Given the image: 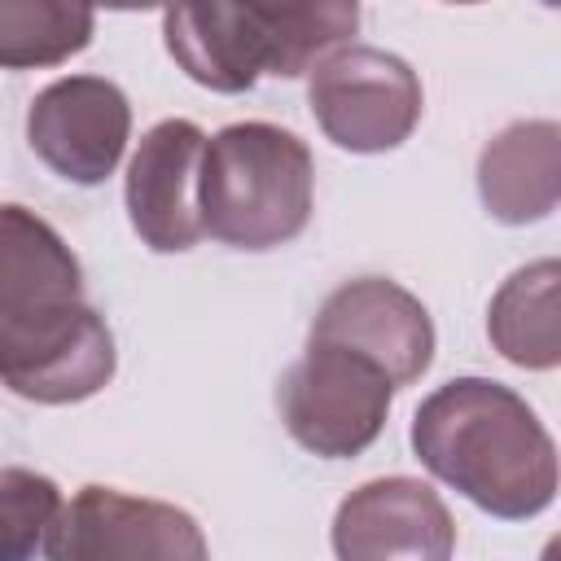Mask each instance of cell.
<instances>
[{
	"label": "cell",
	"mask_w": 561,
	"mask_h": 561,
	"mask_svg": "<svg viewBox=\"0 0 561 561\" xmlns=\"http://www.w3.org/2000/svg\"><path fill=\"white\" fill-rule=\"evenodd\" d=\"M416 460L500 522L539 517L557 495V447L535 408L491 381L451 377L412 416Z\"/></svg>",
	"instance_id": "obj_1"
},
{
	"label": "cell",
	"mask_w": 561,
	"mask_h": 561,
	"mask_svg": "<svg viewBox=\"0 0 561 561\" xmlns=\"http://www.w3.org/2000/svg\"><path fill=\"white\" fill-rule=\"evenodd\" d=\"M390 399L394 386L377 364L329 342H307L276 390L289 438L320 460H351L368 451L386 430Z\"/></svg>",
	"instance_id": "obj_4"
},
{
	"label": "cell",
	"mask_w": 561,
	"mask_h": 561,
	"mask_svg": "<svg viewBox=\"0 0 561 561\" xmlns=\"http://www.w3.org/2000/svg\"><path fill=\"white\" fill-rule=\"evenodd\" d=\"M557 259H539L517 267L486 307L491 346L517 368H557L561 359V329H557Z\"/></svg>",
	"instance_id": "obj_14"
},
{
	"label": "cell",
	"mask_w": 561,
	"mask_h": 561,
	"mask_svg": "<svg viewBox=\"0 0 561 561\" xmlns=\"http://www.w3.org/2000/svg\"><path fill=\"white\" fill-rule=\"evenodd\" d=\"M202 149L206 131L188 118H162L153 123L131 162H127V219L136 237L158 254H184L202 241V215H197V175H202Z\"/></svg>",
	"instance_id": "obj_11"
},
{
	"label": "cell",
	"mask_w": 561,
	"mask_h": 561,
	"mask_svg": "<svg viewBox=\"0 0 561 561\" xmlns=\"http://www.w3.org/2000/svg\"><path fill=\"white\" fill-rule=\"evenodd\" d=\"M307 342H329L377 364L390 386H412L434 364V320L416 294L386 276H359L337 285L316 320Z\"/></svg>",
	"instance_id": "obj_9"
},
{
	"label": "cell",
	"mask_w": 561,
	"mask_h": 561,
	"mask_svg": "<svg viewBox=\"0 0 561 561\" xmlns=\"http://www.w3.org/2000/svg\"><path fill=\"white\" fill-rule=\"evenodd\" d=\"M307 75V105L320 131L346 153H390L421 123V79L386 48L342 44Z\"/></svg>",
	"instance_id": "obj_5"
},
{
	"label": "cell",
	"mask_w": 561,
	"mask_h": 561,
	"mask_svg": "<svg viewBox=\"0 0 561 561\" xmlns=\"http://www.w3.org/2000/svg\"><path fill=\"white\" fill-rule=\"evenodd\" d=\"M83 302V267L61 232L35 210L0 206V333L53 307Z\"/></svg>",
	"instance_id": "obj_12"
},
{
	"label": "cell",
	"mask_w": 561,
	"mask_h": 561,
	"mask_svg": "<svg viewBox=\"0 0 561 561\" xmlns=\"http://www.w3.org/2000/svg\"><path fill=\"white\" fill-rule=\"evenodd\" d=\"M316 202L311 149L276 123H228L202 149V237L232 250L289 245Z\"/></svg>",
	"instance_id": "obj_3"
},
{
	"label": "cell",
	"mask_w": 561,
	"mask_h": 561,
	"mask_svg": "<svg viewBox=\"0 0 561 561\" xmlns=\"http://www.w3.org/2000/svg\"><path fill=\"white\" fill-rule=\"evenodd\" d=\"M131 136V105L114 79L101 75H66L35 92L26 110V140L35 158L70 180V184H101L114 175Z\"/></svg>",
	"instance_id": "obj_8"
},
{
	"label": "cell",
	"mask_w": 561,
	"mask_h": 561,
	"mask_svg": "<svg viewBox=\"0 0 561 561\" xmlns=\"http://www.w3.org/2000/svg\"><path fill=\"white\" fill-rule=\"evenodd\" d=\"M44 561H210V548L193 513L92 482L57 508Z\"/></svg>",
	"instance_id": "obj_6"
},
{
	"label": "cell",
	"mask_w": 561,
	"mask_h": 561,
	"mask_svg": "<svg viewBox=\"0 0 561 561\" xmlns=\"http://www.w3.org/2000/svg\"><path fill=\"white\" fill-rule=\"evenodd\" d=\"M114 364V333L88 302L53 307L0 333V386L31 403L92 399L110 386Z\"/></svg>",
	"instance_id": "obj_7"
},
{
	"label": "cell",
	"mask_w": 561,
	"mask_h": 561,
	"mask_svg": "<svg viewBox=\"0 0 561 561\" xmlns=\"http://www.w3.org/2000/svg\"><path fill=\"white\" fill-rule=\"evenodd\" d=\"M337 561H451L456 522L438 491L421 478H373L333 513Z\"/></svg>",
	"instance_id": "obj_10"
},
{
	"label": "cell",
	"mask_w": 561,
	"mask_h": 561,
	"mask_svg": "<svg viewBox=\"0 0 561 561\" xmlns=\"http://www.w3.org/2000/svg\"><path fill=\"white\" fill-rule=\"evenodd\" d=\"M96 13L70 0H0V70L61 66L92 44Z\"/></svg>",
	"instance_id": "obj_15"
},
{
	"label": "cell",
	"mask_w": 561,
	"mask_h": 561,
	"mask_svg": "<svg viewBox=\"0 0 561 561\" xmlns=\"http://www.w3.org/2000/svg\"><path fill=\"white\" fill-rule=\"evenodd\" d=\"M478 193L500 224H539L561 197V127L552 118L508 123L478 158Z\"/></svg>",
	"instance_id": "obj_13"
},
{
	"label": "cell",
	"mask_w": 561,
	"mask_h": 561,
	"mask_svg": "<svg viewBox=\"0 0 561 561\" xmlns=\"http://www.w3.org/2000/svg\"><path fill=\"white\" fill-rule=\"evenodd\" d=\"M359 26V4H171L162 9V39L175 66L210 92H245L259 75L298 79L320 57L342 48Z\"/></svg>",
	"instance_id": "obj_2"
},
{
	"label": "cell",
	"mask_w": 561,
	"mask_h": 561,
	"mask_svg": "<svg viewBox=\"0 0 561 561\" xmlns=\"http://www.w3.org/2000/svg\"><path fill=\"white\" fill-rule=\"evenodd\" d=\"M57 508L61 491L53 478L18 465L0 469V561H35Z\"/></svg>",
	"instance_id": "obj_16"
}]
</instances>
